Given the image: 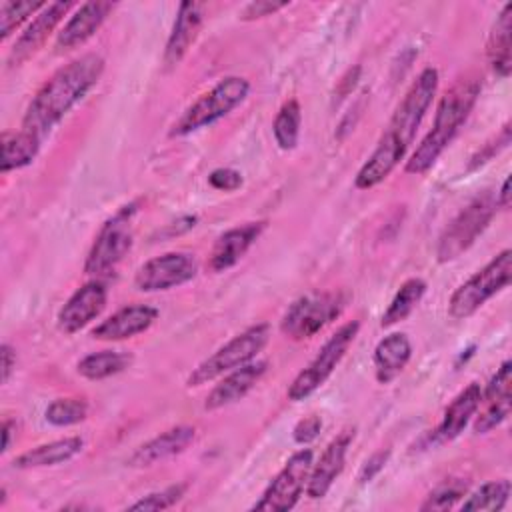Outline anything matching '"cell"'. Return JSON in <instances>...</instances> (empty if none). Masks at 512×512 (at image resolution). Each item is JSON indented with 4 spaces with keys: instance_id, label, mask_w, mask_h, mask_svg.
<instances>
[{
    "instance_id": "obj_1",
    "label": "cell",
    "mask_w": 512,
    "mask_h": 512,
    "mask_svg": "<svg viewBox=\"0 0 512 512\" xmlns=\"http://www.w3.org/2000/svg\"><path fill=\"white\" fill-rule=\"evenodd\" d=\"M436 90H438V70L428 66L412 82L402 102L396 106L374 152L358 170L354 178V186L358 190H370L392 174V170L398 166V162L404 158L406 150L410 148L418 132V126L436 96Z\"/></svg>"
},
{
    "instance_id": "obj_2",
    "label": "cell",
    "mask_w": 512,
    "mask_h": 512,
    "mask_svg": "<svg viewBox=\"0 0 512 512\" xmlns=\"http://www.w3.org/2000/svg\"><path fill=\"white\" fill-rule=\"evenodd\" d=\"M104 72L100 54H84L56 70L30 100L22 118V130L40 142L50 130L96 86Z\"/></svg>"
},
{
    "instance_id": "obj_3",
    "label": "cell",
    "mask_w": 512,
    "mask_h": 512,
    "mask_svg": "<svg viewBox=\"0 0 512 512\" xmlns=\"http://www.w3.org/2000/svg\"><path fill=\"white\" fill-rule=\"evenodd\" d=\"M480 96V82L476 78L458 80L440 100L434 116L432 130L424 136L420 146L406 160L404 170L408 174H424L434 166L438 156L446 150L452 138L458 134L460 126L470 116L476 100Z\"/></svg>"
},
{
    "instance_id": "obj_4",
    "label": "cell",
    "mask_w": 512,
    "mask_h": 512,
    "mask_svg": "<svg viewBox=\"0 0 512 512\" xmlns=\"http://www.w3.org/2000/svg\"><path fill=\"white\" fill-rule=\"evenodd\" d=\"M250 92V82L242 76H226L208 92H204L196 102H192L182 116L172 124L170 136H186L200 128H206L220 118L228 116L236 106H240Z\"/></svg>"
},
{
    "instance_id": "obj_5",
    "label": "cell",
    "mask_w": 512,
    "mask_h": 512,
    "mask_svg": "<svg viewBox=\"0 0 512 512\" xmlns=\"http://www.w3.org/2000/svg\"><path fill=\"white\" fill-rule=\"evenodd\" d=\"M136 202L122 206L116 214H112L98 230L92 248L84 262V272L88 276H108L112 274L124 256L132 248V220L136 214Z\"/></svg>"
},
{
    "instance_id": "obj_6",
    "label": "cell",
    "mask_w": 512,
    "mask_h": 512,
    "mask_svg": "<svg viewBox=\"0 0 512 512\" xmlns=\"http://www.w3.org/2000/svg\"><path fill=\"white\" fill-rule=\"evenodd\" d=\"M496 208V194L490 190L472 198L440 234L436 246L438 262L444 264L464 254L476 242V238L488 228L490 220L496 214Z\"/></svg>"
},
{
    "instance_id": "obj_7",
    "label": "cell",
    "mask_w": 512,
    "mask_h": 512,
    "mask_svg": "<svg viewBox=\"0 0 512 512\" xmlns=\"http://www.w3.org/2000/svg\"><path fill=\"white\" fill-rule=\"evenodd\" d=\"M270 338L268 324H254L228 340L224 346H220L214 354H210L206 360H202L188 376L186 386L196 388L206 382H212L248 362H252L258 352L266 346Z\"/></svg>"
},
{
    "instance_id": "obj_8",
    "label": "cell",
    "mask_w": 512,
    "mask_h": 512,
    "mask_svg": "<svg viewBox=\"0 0 512 512\" xmlns=\"http://www.w3.org/2000/svg\"><path fill=\"white\" fill-rule=\"evenodd\" d=\"M512 276V252L506 248L494 256L484 268L474 272L462 286L454 290L448 302V314L464 320L480 310L494 294L508 286Z\"/></svg>"
},
{
    "instance_id": "obj_9",
    "label": "cell",
    "mask_w": 512,
    "mask_h": 512,
    "mask_svg": "<svg viewBox=\"0 0 512 512\" xmlns=\"http://www.w3.org/2000/svg\"><path fill=\"white\" fill-rule=\"evenodd\" d=\"M360 330V322L352 320L342 324L318 350V354L310 360V364L298 372V376L288 386V398L292 402H300L308 398L312 392H316L336 370L344 354L348 352L350 344L354 342L356 334Z\"/></svg>"
},
{
    "instance_id": "obj_10",
    "label": "cell",
    "mask_w": 512,
    "mask_h": 512,
    "mask_svg": "<svg viewBox=\"0 0 512 512\" xmlns=\"http://www.w3.org/2000/svg\"><path fill=\"white\" fill-rule=\"evenodd\" d=\"M344 306L338 292H308L296 298L280 320V332L290 340H306L328 326Z\"/></svg>"
},
{
    "instance_id": "obj_11",
    "label": "cell",
    "mask_w": 512,
    "mask_h": 512,
    "mask_svg": "<svg viewBox=\"0 0 512 512\" xmlns=\"http://www.w3.org/2000/svg\"><path fill=\"white\" fill-rule=\"evenodd\" d=\"M312 464H314V452L310 448H302L294 452L286 460L282 470L274 476V480L266 486L260 500L252 504V510H264V512L292 510L306 488Z\"/></svg>"
},
{
    "instance_id": "obj_12",
    "label": "cell",
    "mask_w": 512,
    "mask_h": 512,
    "mask_svg": "<svg viewBox=\"0 0 512 512\" xmlns=\"http://www.w3.org/2000/svg\"><path fill=\"white\" fill-rule=\"evenodd\" d=\"M198 274V262L188 252H166L144 262L136 276L134 286L140 292H162L190 282Z\"/></svg>"
},
{
    "instance_id": "obj_13",
    "label": "cell",
    "mask_w": 512,
    "mask_h": 512,
    "mask_svg": "<svg viewBox=\"0 0 512 512\" xmlns=\"http://www.w3.org/2000/svg\"><path fill=\"white\" fill-rule=\"evenodd\" d=\"M106 300H108V290L98 278L86 282L60 308L58 328L66 334H74L82 330L86 324H90L94 318L102 314V310L106 308Z\"/></svg>"
},
{
    "instance_id": "obj_14",
    "label": "cell",
    "mask_w": 512,
    "mask_h": 512,
    "mask_svg": "<svg viewBox=\"0 0 512 512\" xmlns=\"http://www.w3.org/2000/svg\"><path fill=\"white\" fill-rule=\"evenodd\" d=\"M354 428L342 430L320 454V458L312 464L308 482H306V496L318 500L328 494L336 478L342 474L344 464H346V454L348 448L354 440Z\"/></svg>"
},
{
    "instance_id": "obj_15",
    "label": "cell",
    "mask_w": 512,
    "mask_h": 512,
    "mask_svg": "<svg viewBox=\"0 0 512 512\" xmlns=\"http://www.w3.org/2000/svg\"><path fill=\"white\" fill-rule=\"evenodd\" d=\"M482 400L486 404L484 412L474 422L476 434H486L498 424H502L510 414L512 402V362L506 360L490 378L486 388L482 390Z\"/></svg>"
},
{
    "instance_id": "obj_16",
    "label": "cell",
    "mask_w": 512,
    "mask_h": 512,
    "mask_svg": "<svg viewBox=\"0 0 512 512\" xmlns=\"http://www.w3.org/2000/svg\"><path fill=\"white\" fill-rule=\"evenodd\" d=\"M70 8H72V2H50V4H46L34 16V20L26 26V30L18 36V40L14 42V48L10 50V56H8V64L18 66L24 60H28L46 42L50 32L60 24V20L64 18V14Z\"/></svg>"
},
{
    "instance_id": "obj_17",
    "label": "cell",
    "mask_w": 512,
    "mask_h": 512,
    "mask_svg": "<svg viewBox=\"0 0 512 512\" xmlns=\"http://www.w3.org/2000/svg\"><path fill=\"white\" fill-rule=\"evenodd\" d=\"M196 438V428L188 426V424H178L172 426L168 430H164L162 434L154 436L152 440L144 442L142 446H138L130 458L126 460L128 466L132 468H148L154 466L166 458H172L180 452H184Z\"/></svg>"
},
{
    "instance_id": "obj_18",
    "label": "cell",
    "mask_w": 512,
    "mask_h": 512,
    "mask_svg": "<svg viewBox=\"0 0 512 512\" xmlns=\"http://www.w3.org/2000/svg\"><path fill=\"white\" fill-rule=\"evenodd\" d=\"M266 370H268L266 360H256V362L252 360V362L224 374V378L208 392V396L204 400V410H218V408L238 402L258 384V380L264 376Z\"/></svg>"
},
{
    "instance_id": "obj_19",
    "label": "cell",
    "mask_w": 512,
    "mask_h": 512,
    "mask_svg": "<svg viewBox=\"0 0 512 512\" xmlns=\"http://www.w3.org/2000/svg\"><path fill=\"white\" fill-rule=\"evenodd\" d=\"M266 222H246L242 226L230 228L218 236L208 256V268L212 272H224L240 262V258L250 250V246L258 240Z\"/></svg>"
},
{
    "instance_id": "obj_20",
    "label": "cell",
    "mask_w": 512,
    "mask_h": 512,
    "mask_svg": "<svg viewBox=\"0 0 512 512\" xmlns=\"http://www.w3.org/2000/svg\"><path fill=\"white\" fill-rule=\"evenodd\" d=\"M158 318V310L148 304H132L126 308H120L106 320H102L94 330L92 338L96 340H126L136 334L146 332Z\"/></svg>"
},
{
    "instance_id": "obj_21",
    "label": "cell",
    "mask_w": 512,
    "mask_h": 512,
    "mask_svg": "<svg viewBox=\"0 0 512 512\" xmlns=\"http://www.w3.org/2000/svg\"><path fill=\"white\" fill-rule=\"evenodd\" d=\"M114 10L112 2H84L78 6V10L70 16V20L62 26L56 38L58 50H72L86 40H90L98 28L104 24L108 14Z\"/></svg>"
},
{
    "instance_id": "obj_22",
    "label": "cell",
    "mask_w": 512,
    "mask_h": 512,
    "mask_svg": "<svg viewBox=\"0 0 512 512\" xmlns=\"http://www.w3.org/2000/svg\"><path fill=\"white\" fill-rule=\"evenodd\" d=\"M202 6L196 2H182L176 12L172 32L164 48V68L174 70L194 44L202 26Z\"/></svg>"
},
{
    "instance_id": "obj_23",
    "label": "cell",
    "mask_w": 512,
    "mask_h": 512,
    "mask_svg": "<svg viewBox=\"0 0 512 512\" xmlns=\"http://www.w3.org/2000/svg\"><path fill=\"white\" fill-rule=\"evenodd\" d=\"M482 402V388L478 382H470L462 392L454 396V400L446 406L442 422L436 430V436L440 440H454L464 432L476 410L480 408Z\"/></svg>"
},
{
    "instance_id": "obj_24",
    "label": "cell",
    "mask_w": 512,
    "mask_h": 512,
    "mask_svg": "<svg viewBox=\"0 0 512 512\" xmlns=\"http://www.w3.org/2000/svg\"><path fill=\"white\" fill-rule=\"evenodd\" d=\"M412 356V344L406 334L392 332L374 348V370L380 384H390L406 368Z\"/></svg>"
},
{
    "instance_id": "obj_25",
    "label": "cell",
    "mask_w": 512,
    "mask_h": 512,
    "mask_svg": "<svg viewBox=\"0 0 512 512\" xmlns=\"http://www.w3.org/2000/svg\"><path fill=\"white\" fill-rule=\"evenodd\" d=\"M84 448V440L80 436H68L60 438L48 444H40L32 450H26L18 458H14L12 466L18 470H30V468H44V466H56L72 460L76 454H80Z\"/></svg>"
},
{
    "instance_id": "obj_26",
    "label": "cell",
    "mask_w": 512,
    "mask_h": 512,
    "mask_svg": "<svg viewBox=\"0 0 512 512\" xmlns=\"http://www.w3.org/2000/svg\"><path fill=\"white\" fill-rule=\"evenodd\" d=\"M512 4H504L498 14L490 38H488V60L492 70L500 78H508L512 72Z\"/></svg>"
},
{
    "instance_id": "obj_27",
    "label": "cell",
    "mask_w": 512,
    "mask_h": 512,
    "mask_svg": "<svg viewBox=\"0 0 512 512\" xmlns=\"http://www.w3.org/2000/svg\"><path fill=\"white\" fill-rule=\"evenodd\" d=\"M40 140L32 136L26 130L18 132H2V160H0V170L6 174L10 170H18L28 166L38 150H40Z\"/></svg>"
},
{
    "instance_id": "obj_28",
    "label": "cell",
    "mask_w": 512,
    "mask_h": 512,
    "mask_svg": "<svg viewBox=\"0 0 512 512\" xmlns=\"http://www.w3.org/2000/svg\"><path fill=\"white\" fill-rule=\"evenodd\" d=\"M132 364V354L120 350H100L84 356L76 370L88 380H104L124 372Z\"/></svg>"
},
{
    "instance_id": "obj_29",
    "label": "cell",
    "mask_w": 512,
    "mask_h": 512,
    "mask_svg": "<svg viewBox=\"0 0 512 512\" xmlns=\"http://www.w3.org/2000/svg\"><path fill=\"white\" fill-rule=\"evenodd\" d=\"M424 292H426V282L422 278H408L406 282H402V286L394 294L392 302L388 304L386 312L382 314L380 326H392V324L408 318L410 312L422 300Z\"/></svg>"
},
{
    "instance_id": "obj_30",
    "label": "cell",
    "mask_w": 512,
    "mask_h": 512,
    "mask_svg": "<svg viewBox=\"0 0 512 512\" xmlns=\"http://www.w3.org/2000/svg\"><path fill=\"white\" fill-rule=\"evenodd\" d=\"M510 480H492L482 484L476 492H472L464 502L462 510H480V512H498L506 506L510 498Z\"/></svg>"
},
{
    "instance_id": "obj_31",
    "label": "cell",
    "mask_w": 512,
    "mask_h": 512,
    "mask_svg": "<svg viewBox=\"0 0 512 512\" xmlns=\"http://www.w3.org/2000/svg\"><path fill=\"white\" fill-rule=\"evenodd\" d=\"M300 124H302V110L298 100L284 102L272 124V132L278 148L282 150L296 148L300 138Z\"/></svg>"
},
{
    "instance_id": "obj_32",
    "label": "cell",
    "mask_w": 512,
    "mask_h": 512,
    "mask_svg": "<svg viewBox=\"0 0 512 512\" xmlns=\"http://www.w3.org/2000/svg\"><path fill=\"white\" fill-rule=\"evenodd\" d=\"M46 420L54 426H72L88 416V402L84 398H56L44 412Z\"/></svg>"
},
{
    "instance_id": "obj_33",
    "label": "cell",
    "mask_w": 512,
    "mask_h": 512,
    "mask_svg": "<svg viewBox=\"0 0 512 512\" xmlns=\"http://www.w3.org/2000/svg\"><path fill=\"white\" fill-rule=\"evenodd\" d=\"M48 2H2L0 6V40L8 36L32 14L42 10Z\"/></svg>"
},
{
    "instance_id": "obj_34",
    "label": "cell",
    "mask_w": 512,
    "mask_h": 512,
    "mask_svg": "<svg viewBox=\"0 0 512 512\" xmlns=\"http://www.w3.org/2000/svg\"><path fill=\"white\" fill-rule=\"evenodd\" d=\"M466 488L468 484L462 480H448L426 496L420 510H448L466 494Z\"/></svg>"
},
{
    "instance_id": "obj_35",
    "label": "cell",
    "mask_w": 512,
    "mask_h": 512,
    "mask_svg": "<svg viewBox=\"0 0 512 512\" xmlns=\"http://www.w3.org/2000/svg\"><path fill=\"white\" fill-rule=\"evenodd\" d=\"M186 488L188 486L184 482H180V484H172V486H166L162 490L150 492V494L142 496L140 500H136L134 504H130L128 510H166V508H172L176 502L182 500Z\"/></svg>"
},
{
    "instance_id": "obj_36",
    "label": "cell",
    "mask_w": 512,
    "mask_h": 512,
    "mask_svg": "<svg viewBox=\"0 0 512 512\" xmlns=\"http://www.w3.org/2000/svg\"><path fill=\"white\" fill-rule=\"evenodd\" d=\"M508 144H510V124L506 122V124L502 126V130H500L490 142H486V144L470 158V170H476V168L484 166L486 162H490V160H492L500 150H504Z\"/></svg>"
},
{
    "instance_id": "obj_37",
    "label": "cell",
    "mask_w": 512,
    "mask_h": 512,
    "mask_svg": "<svg viewBox=\"0 0 512 512\" xmlns=\"http://www.w3.org/2000/svg\"><path fill=\"white\" fill-rule=\"evenodd\" d=\"M208 184L216 190L232 192V190H238L242 186V174L234 168H216V170L210 172Z\"/></svg>"
},
{
    "instance_id": "obj_38",
    "label": "cell",
    "mask_w": 512,
    "mask_h": 512,
    "mask_svg": "<svg viewBox=\"0 0 512 512\" xmlns=\"http://www.w3.org/2000/svg\"><path fill=\"white\" fill-rule=\"evenodd\" d=\"M320 430H322V418L316 414H310L294 426L292 436H294V442H298V444H310L312 440L318 438Z\"/></svg>"
},
{
    "instance_id": "obj_39",
    "label": "cell",
    "mask_w": 512,
    "mask_h": 512,
    "mask_svg": "<svg viewBox=\"0 0 512 512\" xmlns=\"http://www.w3.org/2000/svg\"><path fill=\"white\" fill-rule=\"evenodd\" d=\"M288 2H270V0H256V2H250L242 8L240 12V20H256V18H264V16H270L282 8H286Z\"/></svg>"
},
{
    "instance_id": "obj_40",
    "label": "cell",
    "mask_w": 512,
    "mask_h": 512,
    "mask_svg": "<svg viewBox=\"0 0 512 512\" xmlns=\"http://www.w3.org/2000/svg\"><path fill=\"white\" fill-rule=\"evenodd\" d=\"M388 456H390V450H378V452H374V454L364 462V466H362V470H360V474H358V482H360V484L370 482V480L384 468Z\"/></svg>"
},
{
    "instance_id": "obj_41",
    "label": "cell",
    "mask_w": 512,
    "mask_h": 512,
    "mask_svg": "<svg viewBox=\"0 0 512 512\" xmlns=\"http://www.w3.org/2000/svg\"><path fill=\"white\" fill-rule=\"evenodd\" d=\"M0 360H2V384H6L16 368V350L8 342L0 346Z\"/></svg>"
},
{
    "instance_id": "obj_42",
    "label": "cell",
    "mask_w": 512,
    "mask_h": 512,
    "mask_svg": "<svg viewBox=\"0 0 512 512\" xmlns=\"http://www.w3.org/2000/svg\"><path fill=\"white\" fill-rule=\"evenodd\" d=\"M496 206L502 208V210H508V208H510V178H506V180L502 182L500 192H496Z\"/></svg>"
},
{
    "instance_id": "obj_43",
    "label": "cell",
    "mask_w": 512,
    "mask_h": 512,
    "mask_svg": "<svg viewBox=\"0 0 512 512\" xmlns=\"http://www.w3.org/2000/svg\"><path fill=\"white\" fill-rule=\"evenodd\" d=\"M14 426L16 424L12 420H8V418L2 422V452H6L10 448V438H12V428Z\"/></svg>"
}]
</instances>
